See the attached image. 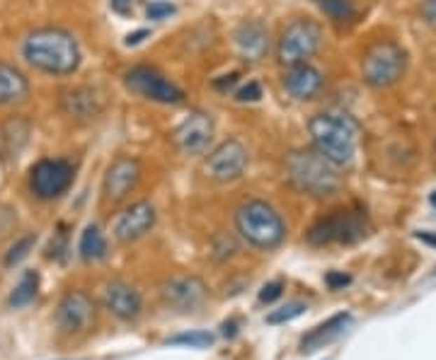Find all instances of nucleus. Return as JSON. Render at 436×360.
<instances>
[{"mask_svg": "<svg viewBox=\"0 0 436 360\" xmlns=\"http://www.w3.org/2000/svg\"><path fill=\"white\" fill-rule=\"evenodd\" d=\"M22 56L34 71L46 75H73L80 68L83 51L68 29L39 27L22 41Z\"/></svg>", "mask_w": 436, "mask_h": 360, "instance_id": "1", "label": "nucleus"}, {"mask_svg": "<svg viewBox=\"0 0 436 360\" xmlns=\"http://www.w3.org/2000/svg\"><path fill=\"white\" fill-rule=\"evenodd\" d=\"M308 131H311L313 150H318L325 160L332 162L335 167L351 165L361 129L349 114L320 111L308 121Z\"/></svg>", "mask_w": 436, "mask_h": 360, "instance_id": "2", "label": "nucleus"}, {"mask_svg": "<svg viewBox=\"0 0 436 360\" xmlns=\"http://www.w3.org/2000/svg\"><path fill=\"white\" fill-rule=\"evenodd\" d=\"M283 167H286L288 182L301 194L313 196V199H330L342 189V177L337 174V167L313 147L291 150L283 160Z\"/></svg>", "mask_w": 436, "mask_h": 360, "instance_id": "3", "label": "nucleus"}, {"mask_svg": "<svg viewBox=\"0 0 436 360\" xmlns=\"http://www.w3.org/2000/svg\"><path fill=\"white\" fill-rule=\"evenodd\" d=\"M235 227H238L240 237L257 250H274L286 237V225H283L281 215L267 201L260 199L245 201L235 210Z\"/></svg>", "mask_w": 436, "mask_h": 360, "instance_id": "4", "label": "nucleus"}, {"mask_svg": "<svg viewBox=\"0 0 436 360\" xmlns=\"http://www.w3.org/2000/svg\"><path fill=\"white\" fill-rule=\"evenodd\" d=\"M407 73V51L398 41L381 39L366 49L361 58V78L369 87L386 89L393 87Z\"/></svg>", "mask_w": 436, "mask_h": 360, "instance_id": "5", "label": "nucleus"}, {"mask_svg": "<svg viewBox=\"0 0 436 360\" xmlns=\"http://www.w3.org/2000/svg\"><path fill=\"white\" fill-rule=\"evenodd\" d=\"M369 235V220L361 210H332L328 218H320L308 230V242L313 247H332V245H356Z\"/></svg>", "mask_w": 436, "mask_h": 360, "instance_id": "6", "label": "nucleus"}, {"mask_svg": "<svg viewBox=\"0 0 436 360\" xmlns=\"http://www.w3.org/2000/svg\"><path fill=\"white\" fill-rule=\"evenodd\" d=\"M323 46V27L311 17H298L281 29L276 41V61L283 68L311 63V58Z\"/></svg>", "mask_w": 436, "mask_h": 360, "instance_id": "7", "label": "nucleus"}, {"mask_svg": "<svg viewBox=\"0 0 436 360\" xmlns=\"http://www.w3.org/2000/svg\"><path fill=\"white\" fill-rule=\"evenodd\" d=\"M73 184V165L63 157H44L29 169V192L39 201H54Z\"/></svg>", "mask_w": 436, "mask_h": 360, "instance_id": "8", "label": "nucleus"}, {"mask_svg": "<svg viewBox=\"0 0 436 360\" xmlns=\"http://www.w3.org/2000/svg\"><path fill=\"white\" fill-rule=\"evenodd\" d=\"M126 87L136 92L139 97L148 99L157 104H182L185 102V92L177 87L172 80H167L160 71L148 66H136L126 73Z\"/></svg>", "mask_w": 436, "mask_h": 360, "instance_id": "9", "label": "nucleus"}, {"mask_svg": "<svg viewBox=\"0 0 436 360\" xmlns=\"http://www.w3.org/2000/svg\"><path fill=\"white\" fill-rule=\"evenodd\" d=\"M248 169V147L240 141L228 138L213 147L204 160V174L216 184H230Z\"/></svg>", "mask_w": 436, "mask_h": 360, "instance_id": "10", "label": "nucleus"}, {"mask_svg": "<svg viewBox=\"0 0 436 360\" xmlns=\"http://www.w3.org/2000/svg\"><path fill=\"white\" fill-rule=\"evenodd\" d=\"M206 285L197 276H172L160 283V300L167 310L189 315L206 303Z\"/></svg>", "mask_w": 436, "mask_h": 360, "instance_id": "11", "label": "nucleus"}, {"mask_svg": "<svg viewBox=\"0 0 436 360\" xmlns=\"http://www.w3.org/2000/svg\"><path fill=\"white\" fill-rule=\"evenodd\" d=\"M94 317H97V307L94 300L85 290H71L61 298L59 307H56V326L73 336V333H83L92 329Z\"/></svg>", "mask_w": 436, "mask_h": 360, "instance_id": "12", "label": "nucleus"}, {"mask_svg": "<svg viewBox=\"0 0 436 360\" xmlns=\"http://www.w3.org/2000/svg\"><path fill=\"white\" fill-rule=\"evenodd\" d=\"M157 213L155 206L150 201H136L131 203L124 213H119V218L114 220V240L119 245H131V242H139L148 235L150 230L155 227Z\"/></svg>", "mask_w": 436, "mask_h": 360, "instance_id": "13", "label": "nucleus"}, {"mask_svg": "<svg viewBox=\"0 0 436 360\" xmlns=\"http://www.w3.org/2000/svg\"><path fill=\"white\" fill-rule=\"evenodd\" d=\"M141 162L136 157H117L107 167L102 179V201L104 203H122V201L139 187Z\"/></svg>", "mask_w": 436, "mask_h": 360, "instance_id": "14", "label": "nucleus"}, {"mask_svg": "<svg viewBox=\"0 0 436 360\" xmlns=\"http://www.w3.org/2000/svg\"><path fill=\"white\" fill-rule=\"evenodd\" d=\"M213 138V119L206 111H192L175 129L172 141L185 155H202Z\"/></svg>", "mask_w": 436, "mask_h": 360, "instance_id": "15", "label": "nucleus"}, {"mask_svg": "<svg viewBox=\"0 0 436 360\" xmlns=\"http://www.w3.org/2000/svg\"><path fill=\"white\" fill-rule=\"evenodd\" d=\"M102 305L109 315L122 322L139 319L141 310H143V300H141L139 290H136L134 285L124 283V280H112V283L104 285Z\"/></svg>", "mask_w": 436, "mask_h": 360, "instance_id": "16", "label": "nucleus"}, {"mask_svg": "<svg viewBox=\"0 0 436 360\" xmlns=\"http://www.w3.org/2000/svg\"><path fill=\"white\" fill-rule=\"evenodd\" d=\"M233 41H235V51H238V56L243 61L260 63L267 56V51H269V29L260 20H245L235 29Z\"/></svg>", "mask_w": 436, "mask_h": 360, "instance_id": "17", "label": "nucleus"}, {"mask_svg": "<svg viewBox=\"0 0 436 360\" xmlns=\"http://www.w3.org/2000/svg\"><path fill=\"white\" fill-rule=\"evenodd\" d=\"M325 78L313 63H298L283 73V89L298 102H311L323 92Z\"/></svg>", "mask_w": 436, "mask_h": 360, "instance_id": "18", "label": "nucleus"}, {"mask_svg": "<svg viewBox=\"0 0 436 360\" xmlns=\"http://www.w3.org/2000/svg\"><path fill=\"white\" fill-rule=\"evenodd\" d=\"M29 99V80L13 63L0 61V107H20Z\"/></svg>", "mask_w": 436, "mask_h": 360, "instance_id": "19", "label": "nucleus"}, {"mask_svg": "<svg viewBox=\"0 0 436 360\" xmlns=\"http://www.w3.org/2000/svg\"><path fill=\"white\" fill-rule=\"evenodd\" d=\"M351 322L349 312H342V315L330 317L328 322H323L320 326H315L313 331H308L306 336L301 338V348L303 351H318V348L332 343L337 336H342V331L346 329V324Z\"/></svg>", "mask_w": 436, "mask_h": 360, "instance_id": "20", "label": "nucleus"}, {"mask_svg": "<svg viewBox=\"0 0 436 360\" xmlns=\"http://www.w3.org/2000/svg\"><path fill=\"white\" fill-rule=\"evenodd\" d=\"M61 107L68 116H71V119H78V121L92 119V116L99 111L97 97H94V92L90 87H76V89L63 92Z\"/></svg>", "mask_w": 436, "mask_h": 360, "instance_id": "21", "label": "nucleus"}, {"mask_svg": "<svg viewBox=\"0 0 436 360\" xmlns=\"http://www.w3.org/2000/svg\"><path fill=\"white\" fill-rule=\"evenodd\" d=\"M78 252H80V259L87 264H97L107 257V240H104L102 230L97 225H87L80 235V242H78Z\"/></svg>", "mask_w": 436, "mask_h": 360, "instance_id": "22", "label": "nucleus"}, {"mask_svg": "<svg viewBox=\"0 0 436 360\" xmlns=\"http://www.w3.org/2000/svg\"><path fill=\"white\" fill-rule=\"evenodd\" d=\"M320 13L335 24H349L356 17V5L351 0H315Z\"/></svg>", "mask_w": 436, "mask_h": 360, "instance_id": "23", "label": "nucleus"}, {"mask_svg": "<svg viewBox=\"0 0 436 360\" xmlns=\"http://www.w3.org/2000/svg\"><path fill=\"white\" fill-rule=\"evenodd\" d=\"M36 288H39V273L36 271H24V276L20 278V283L15 285L13 295H10V305L13 307H24L34 300Z\"/></svg>", "mask_w": 436, "mask_h": 360, "instance_id": "24", "label": "nucleus"}, {"mask_svg": "<svg viewBox=\"0 0 436 360\" xmlns=\"http://www.w3.org/2000/svg\"><path fill=\"white\" fill-rule=\"evenodd\" d=\"M27 136H29V124L22 116H15V119H10L8 124L3 126V141H5V145H8V150L15 152V155H17L15 141H20V145H24V143H27Z\"/></svg>", "mask_w": 436, "mask_h": 360, "instance_id": "25", "label": "nucleus"}, {"mask_svg": "<svg viewBox=\"0 0 436 360\" xmlns=\"http://www.w3.org/2000/svg\"><path fill=\"white\" fill-rule=\"evenodd\" d=\"M170 346H189V348H206L213 343V333L209 331H185V333H177V336L167 338Z\"/></svg>", "mask_w": 436, "mask_h": 360, "instance_id": "26", "label": "nucleus"}, {"mask_svg": "<svg viewBox=\"0 0 436 360\" xmlns=\"http://www.w3.org/2000/svg\"><path fill=\"white\" fill-rule=\"evenodd\" d=\"M34 245H36V235L20 237V240L8 250V254H5V266H17L22 259L29 257V252L34 250Z\"/></svg>", "mask_w": 436, "mask_h": 360, "instance_id": "27", "label": "nucleus"}, {"mask_svg": "<svg viewBox=\"0 0 436 360\" xmlns=\"http://www.w3.org/2000/svg\"><path fill=\"white\" fill-rule=\"evenodd\" d=\"M303 312H306V303H298L296 300V303H288L279 307V310L269 312V315H267V324H286V322L301 317Z\"/></svg>", "mask_w": 436, "mask_h": 360, "instance_id": "28", "label": "nucleus"}, {"mask_svg": "<svg viewBox=\"0 0 436 360\" xmlns=\"http://www.w3.org/2000/svg\"><path fill=\"white\" fill-rule=\"evenodd\" d=\"M172 13H175V5L167 3V0H153V3L146 8L148 20H165V17H170Z\"/></svg>", "mask_w": 436, "mask_h": 360, "instance_id": "29", "label": "nucleus"}, {"mask_svg": "<svg viewBox=\"0 0 436 360\" xmlns=\"http://www.w3.org/2000/svg\"><path fill=\"white\" fill-rule=\"evenodd\" d=\"M235 99L238 102H260L262 99V87H260V82H255V80H250L248 85H243V87L235 92Z\"/></svg>", "mask_w": 436, "mask_h": 360, "instance_id": "30", "label": "nucleus"}, {"mask_svg": "<svg viewBox=\"0 0 436 360\" xmlns=\"http://www.w3.org/2000/svg\"><path fill=\"white\" fill-rule=\"evenodd\" d=\"M283 293V283L281 280H272V283H267L265 288L260 290V303L265 305H272L274 300H279Z\"/></svg>", "mask_w": 436, "mask_h": 360, "instance_id": "31", "label": "nucleus"}, {"mask_svg": "<svg viewBox=\"0 0 436 360\" xmlns=\"http://www.w3.org/2000/svg\"><path fill=\"white\" fill-rule=\"evenodd\" d=\"M419 15H422V22L427 24L429 29L436 31V0H422Z\"/></svg>", "mask_w": 436, "mask_h": 360, "instance_id": "32", "label": "nucleus"}, {"mask_svg": "<svg viewBox=\"0 0 436 360\" xmlns=\"http://www.w3.org/2000/svg\"><path fill=\"white\" fill-rule=\"evenodd\" d=\"M325 283H328L332 290H339V288H344V285H349L351 278L342 271H330L328 276H325Z\"/></svg>", "mask_w": 436, "mask_h": 360, "instance_id": "33", "label": "nucleus"}, {"mask_svg": "<svg viewBox=\"0 0 436 360\" xmlns=\"http://www.w3.org/2000/svg\"><path fill=\"white\" fill-rule=\"evenodd\" d=\"M238 78H240L238 73H228V75H220V78H216V80H213V87L220 89V92H225V89H230L235 82H238Z\"/></svg>", "mask_w": 436, "mask_h": 360, "instance_id": "34", "label": "nucleus"}, {"mask_svg": "<svg viewBox=\"0 0 436 360\" xmlns=\"http://www.w3.org/2000/svg\"><path fill=\"white\" fill-rule=\"evenodd\" d=\"M148 36H150V31H148V29H139V31H134V34L126 36L124 44H126V46H139L141 41L148 39Z\"/></svg>", "mask_w": 436, "mask_h": 360, "instance_id": "35", "label": "nucleus"}, {"mask_svg": "<svg viewBox=\"0 0 436 360\" xmlns=\"http://www.w3.org/2000/svg\"><path fill=\"white\" fill-rule=\"evenodd\" d=\"M109 8L117 15H129L131 13V0H109Z\"/></svg>", "mask_w": 436, "mask_h": 360, "instance_id": "36", "label": "nucleus"}, {"mask_svg": "<svg viewBox=\"0 0 436 360\" xmlns=\"http://www.w3.org/2000/svg\"><path fill=\"white\" fill-rule=\"evenodd\" d=\"M419 240H424V242H429V245H434L436 247V235H429V232H419Z\"/></svg>", "mask_w": 436, "mask_h": 360, "instance_id": "37", "label": "nucleus"}, {"mask_svg": "<svg viewBox=\"0 0 436 360\" xmlns=\"http://www.w3.org/2000/svg\"><path fill=\"white\" fill-rule=\"evenodd\" d=\"M429 201H432V206H434V208H436V192H434L432 196H429Z\"/></svg>", "mask_w": 436, "mask_h": 360, "instance_id": "38", "label": "nucleus"}, {"mask_svg": "<svg viewBox=\"0 0 436 360\" xmlns=\"http://www.w3.org/2000/svg\"><path fill=\"white\" fill-rule=\"evenodd\" d=\"M434 147H436V143H434Z\"/></svg>", "mask_w": 436, "mask_h": 360, "instance_id": "39", "label": "nucleus"}]
</instances>
